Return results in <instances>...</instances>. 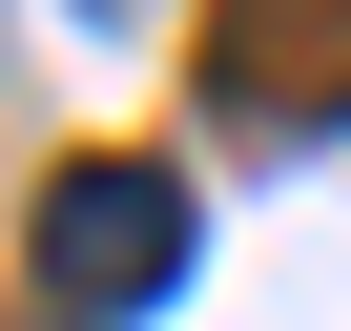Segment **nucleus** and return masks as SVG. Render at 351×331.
<instances>
[{
	"label": "nucleus",
	"instance_id": "f03ea898",
	"mask_svg": "<svg viewBox=\"0 0 351 331\" xmlns=\"http://www.w3.org/2000/svg\"><path fill=\"white\" fill-rule=\"evenodd\" d=\"M186 83H207V124H269V145L351 124V0H228Z\"/></svg>",
	"mask_w": 351,
	"mask_h": 331
},
{
	"label": "nucleus",
	"instance_id": "f257e3e1",
	"mask_svg": "<svg viewBox=\"0 0 351 331\" xmlns=\"http://www.w3.org/2000/svg\"><path fill=\"white\" fill-rule=\"evenodd\" d=\"M186 187H165V166H62L42 187V228H21V310L42 331H124V310H165L186 290Z\"/></svg>",
	"mask_w": 351,
	"mask_h": 331
}]
</instances>
